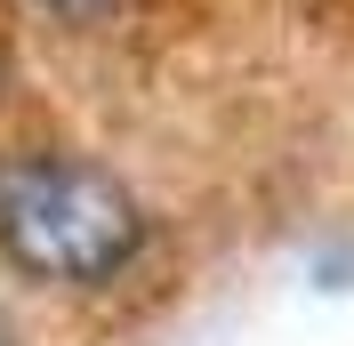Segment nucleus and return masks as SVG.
Here are the masks:
<instances>
[{
  "label": "nucleus",
  "mask_w": 354,
  "mask_h": 346,
  "mask_svg": "<svg viewBox=\"0 0 354 346\" xmlns=\"http://www.w3.org/2000/svg\"><path fill=\"white\" fill-rule=\"evenodd\" d=\"M153 250V210L121 170L81 145H8L0 153V266L41 290H113Z\"/></svg>",
  "instance_id": "nucleus-1"
},
{
  "label": "nucleus",
  "mask_w": 354,
  "mask_h": 346,
  "mask_svg": "<svg viewBox=\"0 0 354 346\" xmlns=\"http://www.w3.org/2000/svg\"><path fill=\"white\" fill-rule=\"evenodd\" d=\"M48 8H73V17H81V8H105V0H48Z\"/></svg>",
  "instance_id": "nucleus-2"
}]
</instances>
